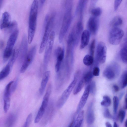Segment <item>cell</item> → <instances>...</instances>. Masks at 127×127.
I'll return each instance as SVG.
<instances>
[{"mask_svg": "<svg viewBox=\"0 0 127 127\" xmlns=\"http://www.w3.org/2000/svg\"><path fill=\"white\" fill-rule=\"evenodd\" d=\"M38 7V1L36 0H33L31 6L29 17L28 39L29 44L32 42L35 33Z\"/></svg>", "mask_w": 127, "mask_h": 127, "instance_id": "6da1fadb", "label": "cell"}, {"mask_svg": "<svg viewBox=\"0 0 127 127\" xmlns=\"http://www.w3.org/2000/svg\"><path fill=\"white\" fill-rule=\"evenodd\" d=\"M65 4V10L63 23L59 36V40L61 43L68 30L70 26L72 19V1H66Z\"/></svg>", "mask_w": 127, "mask_h": 127, "instance_id": "7a4b0ae2", "label": "cell"}, {"mask_svg": "<svg viewBox=\"0 0 127 127\" xmlns=\"http://www.w3.org/2000/svg\"><path fill=\"white\" fill-rule=\"evenodd\" d=\"M19 33V30L17 29H16L12 33L8 39L3 54V62L4 63L7 61L12 55L13 48Z\"/></svg>", "mask_w": 127, "mask_h": 127, "instance_id": "3957f363", "label": "cell"}, {"mask_svg": "<svg viewBox=\"0 0 127 127\" xmlns=\"http://www.w3.org/2000/svg\"><path fill=\"white\" fill-rule=\"evenodd\" d=\"M80 72L78 71L75 74L73 80L67 88L64 91L58 99L57 103V107H62L65 103L75 86L79 76Z\"/></svg>", "mask_w": 127, "mask_h": 127, "instance_id": "277c9868", "label": "cell"}, {"mask_svg": "<svg viewBox=\"0 0 127 127\" xmlns=\"http://www.w3.org/2000/svg\"><path fill=\"white\" fill-rule=\"evenodd\" d=\"M55 33L54 31H52L50 35L49 38L45 47L44 55L43 67V69H47L49 62L52 52L55 37Z\"/></svg>", "mask_w": 127, "mask_h": 127, "instance_id": "5b68a950", "label": "cell"}, {"mask_svg": "<svg viewBox=\"0 0 127 127\" xmlns=\"http://www.w3.org/2000/svg\"><path fill=\"white\" fill-rule=\"evenodd\" d=\"M54 16L53 15L50 18L46 27L43 30V36L39 50V54L43 53L48 41L53 24L54 19Z\"/></svg>", "mask_w": 127, "mask_h": 127, "instance_id": "8992f818", "label": "cell"}, {"mask_svg": "<svg viewBox=\"0 0 127 127\" xmlns=\"http://www.w3.org/2000/svg\"><path fill=\"white\" fill-rule=\"evenodd\" d=\"M124 33L121 29L118 27H113L109 34V41L113 45H116L120 43L124 36Z\"/></svg>", "mask_w": 127, "mask_h": 127, "instance_id": "52a82bcc", "label": "cell"}, {"mask_svg": "<svg viewBox=\"0 0 127 127\" xmlns=\"http://www.w3.org/2000/svg\"><path fill=\"white\" fill-rule=\"evenodd\" d=\"M107 48L105 43L100 41L97 45L95 53V64L97 65L99 63L103 64L106 60Z\"/></svg>", "mask_w": 127, "mask_h": 127, "instance_id": "ba28073f", "label": "cell"}, {"mask_svg": "<svg viewBox=\"0 0 127 127\" xmlns=\"http://www.w3.org/2000/svg\"><path fill=\"white\" fill-rule=\"evenodd\" d=\"M120 71L119 65L116 63H113L105 68L103 72V75L108 79L112 80L118 75Z\"/></svg>", "mask_w": 127, "mask_h": 127, "instance_id": "9c48e42d", "label": "cell"}, {"mask_svg": "<svg viewBox=\"0 0 127 127\" xmlns=\"http://www.w3.org/2000/svg\"><path fill=\"white\" fill-rule=\"evenodd\" d=\"M36 50V46L35 45L31 48L21 66L20 70L21 73L24 72L32 63L35 56Z\"/></svg>", "mask_w": 127, "mask_h": 127, "instance_id": "30bf717a", "label": "cell"}, {"mask_svg": "<svg viewBox=\"0 0 127 127\" xmlns=\"http://www.w3.org/2000/svg\"><path fill=\"white\" fill-rule=\"evenodd\" d=\"M28 39L26 35L24 34L22 38L18 55L19 60L20 63H23L28 54Z\"/></svg>", "mask_w": 127, "mask_h": 127, "instance_id": "8fae6325", "label": "cell"}, {"mask_svg": "<svg viewBox=\"0 0 127 127\" xmlns=\"http://www.w3.org/2000/svg\"><path fill=\"white\" fill-rule=\"evenodd\" d=\"M13 81L9 82L5 88L3 96L4 101L3 110L4 112L6 113L8 110L10 105V97L12 94L11 88Z\"/></svg>", "mask_w": 127, "mask_h": 127, "instance_id": "7c38bea8", "label": "cell"}, {"mask_svg": "<svg viewBox=\"0 0 127 127\" xmlns=\"http://www.w3.org/2000/svg\"><path fill=\"white\" fill-rule=\"evenodd\" d=\"M55 56L57 59V61L55 68L56 72H59L61 69L62 63L64 60V48L58 47L54 52Z\"/></svg>", "mask_w": 127, "mask_h": 127, "instance_id": "4fadbf2b", "label": "cell"}, {"mask_svg": "<svg viewBox=\"0 0 127 127\" xmlns=\"http://www.w3.org/2000/svg\"><path fill=\"white\" fill-rule=\"evenodd\" d=\"M99 25L98 17L92 16L89 19L87 23L88 30L90 33L95 34L97 32Z\"/></svg>", "mask_w": 127, "mask_h": 127, "instance_id": "5bb4252c", "label": "cell"}, {"mask_svg": "<svg viewBox=\"0 0 127 127\" xmlns=\"http://www.w3.org/2000/svg\"><path fill=\"white\" fill-rule=\"evenodd\" d=\"M90 93V87L88 85L86 88L78 104L76 110L77 113H79L84 106Z\"/></svg>", "mask_w": 127, "mask_h": 127, "instance_id": "9a60e30c", "label": "cell"}, {"mask_svg": "<svg viewBox=\"0 0 127 127\" xmlns=\"http://www.w3.org/2000/svg\"><path fill=\"white\" fill-rule=\"evenodd\" d=\"M11 22L9 13L7 11L4 12L2 14L0 21V29H7L10 26Z\"/></svg>", "mask_w": 127, "mask_h": 127, "instance_id": "2e32d148", "label": "cell"}, {"mask_svg": "<svg viewBox=\"0 0 127 127\" xmlns=\"http://www.w3.org/2000/svg\"><path fill=\"white\" fill-rule=\"evenodd\" d=\"M93 107V102H92L89 105L87 110L86 120L87 123L89 125L92 124L95 120Z\"/></svg>", "mask_w": 127, "mask_h": 127, "instance_id": "e0dca14e", "label": "cell"}, {"mask_svg": "<svg viewBox=\"0 0 127 127\" xmlns=\"http://www.w3.org/2000/svg\"><path fill=\"white\" fill-rule=\"evenodd\" d=\"M50 72L47 71L44 72L41 81L40 87L39 89V93L42 95L45 91L50 76Z\"/></svg>", "mask_w": 127, "mask_h": 127, "instance_id": "ac0fdd59", "label": "cell"}, {"mask_svg": "<svg viewBox=\"0 0 127 127\" xmlns=\"http://www.w3.org/2000/svg\"><path fill=\"white\" fill-rule=\"evenodd\" d=\"M90 32L88 30L83 31L81 37L80 49H83L88 45L90 40Z\"/></svg>", "mask_w": 127, "mask_h": 127, "instance_id": "d6986e66", "label": "cell"}, {"mask_svg": "<svg viewBox=\"0 0 127 127\" xmlns=\"http://www.w3.org/2000/svg\"><path fill=\"white\" fill-rule=\"evenodd\" d=\"M83 26L82 20H80L77 24L75 30L76 45L78 44L81 35L83 31Z\"/></svg>", "mask_w": 127, "mask_h": 127, "instance_id": "ffe728a7", "label": "cell"}, {"mask_svg": "<svg viewBox=\"0 0 127 127\" xmlns=\"http://www.w3.org/2000/svg\"><path fill=\"white\" fill-rule=\"evenodd\" d=\"M13 65L8 62L6 66L3 68L0 73V80H3L9 74Z\"/></svg>", "mask_w": 127, "mask_h": 127, "instance_id": "44dd1931", "label": "cell"}, {"mask_svg": "<svg viewBox=\"0 0 127 127\" xmlns=\"http://www.w3.org/2000/svg\"><path fill=\"white\" fill-rule=\"evenodd\" d=\"M87 0H80L78 2L76 10V14L80 15V20H82V15L87 3Z\"/></svg>", "mask_w": 127, "mask_h": 127, "instance_id": "7402d4cb", "label": "cell"}, {"mask_svg": "<svg viewBox=\"0 0 127 127\" xmlns=\"http://www.w3.org/2000/svg\"><path fill=\"white\" fill-rule=\"evenodd\" d=\"M124 42L123 46L120 50V54L123 62L127 64V39Z\"/></svg>", "mask_w": 127, "mask_h": 127, "instance_id": "603a6c76", "label": "cell"}, {"mask_svg": "<svg viewBox=\"0 0 127 127\" xmlns=\"http://www.w3.org/2000/svg\"><path fill=\"white\" fill-rule=\"evenodd\" d=\"M84 112L83 110L81 111L74 120L73 127H81L84 118Z\"/></svg>", "mask_w": 127, "mask_h": 127, "instance_id": "cb8c5ba5", "label": "cell"}, {"mask_svg": "<svg viewBox=\"0 0 127 127\" xmlns=\"http://www.w3.org/2000/svg\"><path fill=\"white\" fill-rule=\"evenodd\" d=\"M122 18L119 16H116L114 17L110 23V25L113 27H117L123 23Z\"/></svg>", "mask_w": 127, "mask_h": 127, "instance_id": "d4e9b609", "label": "cell"}, {"mask_svg": "<svg viewBox=\"0 0 127 127\" xmlns=\"http://www.w3.org/2000/svg\"><path fill=\"white\" fill-rule=\"evenodd\" d=\"M121 89H124L127 86V71H124L122 74L120 81Z\"/></svg>", "mask_w": 127, "mask_h": 127, "instance_id": "484cf974", "label": "cell"}, {"mask_svg": "<svg viewBox=\"0 0 127 127\" xmlns=\"http://www.w3.org/2000/svg\"><path fill=\"white\" fill-rule=\"evenodd\" d=\"M16 120V116L13 114H10L7 117L5 123V127H12Z\"/></svg>", "mask_w": 127, "mask_h": 127, "instance_id": "4316f807", "label": "cell"}, {"mask_svg": "<svg viewBox=\"0 0 127 127\" xmlns=\"http://www.w3.org/2000/svg\"><path fill=\"white\" fill-rule=\"evenodd\" d=\"M85 84L84 78L82 77L74 89L73 91V94L76 95L79 93L83 88Z\"/></svg>", "mask_w": 127, "mask_h": 127, "instance_id": "83f0119b", "label": "cell"}, {"mask_svg": "<svg viewBox=\"0 0 127 127\" xmlns=\"http://www.w3.org/2000/svg\"><path fill=\"white\" fill-rule=\"evenodd\" d=\"M83 62L85 65L87 66H91L92 64L94 62L93 57L90 55H86L84 57Z\"/></svg>", "mask_w": 127, "mask_h": 127, "instance_id": "f1b7e54d", "label": "cell"}, {"mask_svg": "<svg viewBox=\"0 0 127 127\" xmlns=\"http://www.w3.org/2000/svg\"><path fill=\"white\" fill-rule=\"evenodd\" d=\"M111 103V100L110 97L107 95H105L103 97V99L100 104L104 107H108L110 105Z\"/></svg>", "mask_w": 127, "mask_h": 127, "instance_id": "f546056e", "label": "cell"}, {"mask_svg": "<svg viewBox=\"0 0 127 127\" xmlns=\"http://www.w3.org/2000/svg\"><path fill=\"white\" fill-rule=\"evenodd\" d=\"M94 75L92 72L89 71L87 72L83 76L84 79L85 84H88L92 80Z\"/></svg>", "mask_w": 127, "mask_h": 127, "instance_id": "4dcf8cb0", "label": "cell"}, {"mask_svg": "<svg viewBox=\"0 0 127 127\" xmlns=\"http://www.w3.org/2000/svg\"><path fill=\"white\" fill-rule=\"evenodd\" d=\"M91 12L92 16L98 17L102 14V10L100 7H95L91 10Z\"/></svg>", "mask_w": 127, "mask_h": 127, "instance_id": "1f68e13d", "label": "cell"}, {"mask_svg": "<svg viewBox=\"0 0 127 127\" xmlns=\"http://www.w3.org/2000/svg\"><path fill=\"white\" fill-rule=\"evenodd\" d=\"M113 100V111L114 114H116L119 104V99L117 97L115 96L114 97Z\"/></svg>", "mask_w": 127, "mask_h": 127, "instance_id": "d6a6232c", "label": "cell"}, {"mask_svg": "<svg viewBox=\"0 0 127 127\" xmlns=\"http://www.w3.org/2000/svg\"><path fill=\"white\" fill-rule=\"evenodd\" d=\"M126 114V112L124 110L121 109L119 111L118 118L121 123H122L125 117Z\"/></svg>", "mask_w": 127, "mask_h": 127, "instance_id": "836d02e7", "label": "cell"}, {"mask_svg": "<svg viewBox=\"0 0 127 127\" xmlns=\"http://www.w3.org/2000/svg\"><path fill=\"white\" fill-rule=\"evenodd\" d=\"M17 26V23L15 21L11 22L10 25L6 29L9 32H13L16 29Z\"/></svg>", "mask_w": 127, "mask_h": 127, "instance_id": "e575fe53", "label": "cell"}, {"mask_svg": "<svg viewBox=\"0 0 127 127\" xmlns=\"http://www.w3.org/2000/svg\"><path fill=\"white\" fill-rule=\"evenodd\" d=\"M95 46V39L93 40L90 44L89 48L90 55L93 57L94 54Z\"/></svg>", "mask_w": 127, "mask_h": 127, "instance_id": "d590c367", "label": "cell"}, {"mask_svg": "<svg viewBox=\"0 0 127 127\" xmlns=\"http://www.w3.org/2000/svg\"><path fill=\"white\" fill-rule=\"evenodd\" d=\"M90 93L93 95H95L96 91V85L95 82L93 81L89 84Z\"/></svg>", "mask_w": 127, "mask_h": 127, "instance_id": "8d00e7d4", "label": "cell"}, {"mask_svg": "<svg viewBox=\"0 0 127 127\" xmlns=\"http://www.w3.org/2000/svg\"><path fill=\"white\" fill-rule=\"evenodd\" d=\"M32 117V114H30L27 117L23 127H29Z\"/></svg>", "mask_w": 127, "mask_h": 127, "instance_id": "74e56055", "label": "cell"}, {"mask_svg": "<svg viewBox=\"0 0 127 127\" xmlns=\"http://www.w3.org/2000/svg\"><path fill=\"white\" fill-rule=\"evenodd\" d=\"M103 114L104 117L106 118L110 119L112 118V116L109 110L107 108H106L104 109Z\"/></svg>", "mask_w": 127, "mask_h": 127, "instance_id": "f35d334b", "label": "cell"}, {"mask_svg": "<svg viewBox=\"0 0 127 127\" xmlns=\"http://www.w3.org/2000/svg\"><path fill=\"white\" fill-rule=\"evenodd\" d=\"M18 79H16L12 84L11 88V91L12 93L14 92L18 84Z\"/></svg>", "mask_w": 127, "mask_h": 127, "instance_id": "ab89813d", "label": "cell"}, {"mask_svg": "<svg viewBox=\"0 0 127 127\" xmlns=\"http://www.w3.org/2000/svg\"><path fill=\"white\" fill-rule=\"evenodd\" d=\"M92 72L94 76H98L99 74L100 69L98 66H95L93 68Z\"/></svg>", "mask_w": 127, "mask_h": 127, "instance_id": "60d3db41", "label": "cell"}, {"mask_svg": "<svg viewBox=\"0 0 127 127\" xmlns=\"http://www.w3.org/2000/svg\"><path fill=\"white\" fill-rule=\"evenodd\" d=\"M122 0H115L114 2V9L115 11H116L122 2Z\"/></svg>", "mask_w": 127, "mask_h": 127, "instance_id": "b9f144b4", "label": "cell"}, {"mask_svg": "<svg viewBox=\"0 0 127 127\" xmlns=\"http://www.w3.org/2000/svg\"><path fill=\"white\" fill-rule=\"evenodd\" d=\"M113 88L114 91L115 92H118L119 90V87L116 84L113 85Z\"/></svg>", "mask_w": 127, "mask_h": 127, "instance_id": "7bdbcfd3", "label": "cell"}, {"mask_svg": "<svg viewBox=\"0 0 127 127\" xmlns=\"http://www.w3.org/2000/svg\"><path fill=\"white\" fill-rule=\"evenodd\" d=\"M45 0H40V7L41 8L43 6L45 2Z\"/></svg>", "mask_w": 127, "mask_h": 127, "instance_id": "ee69618b", "label": "cell"}, {"mask_svg": "<svg viewBox=\"0 0 127 127\" xmlns=\"http://www.w3.org/2000/svg\"><path fill=\"white\" fill-rule=\"evenodd\" d=\"M105 125L106 127H112L111 124L108 122H107L105 123Z\"/></svg>", "mask_w": 127, "mask_h": 127, "instance_id": "f6af8a7d", "label": "cell"}, {"mask_svg": "<svg viewBox=\"0 0 127 127\" xmlns=\"http://www.w3.org/2000/svg\"><path fill=\"white\" fill-rule=\"evenodd\" d=\"M4 43L3 41L2 40L0 41V49H2L4 46Z\"/></svg>", "mask_w": 127, "mask_h": 127, "instance_id": "bcb514c9", "label": "cell"}, {"mask_svg": "<svg viewBox=\"0 0 127 127\" xmlns=\"http://www.w3.org/2000/svg\"><path fill=\"white\" fill-rule=\"evenodd\" d=\"M125 102L124 108L126 109H127V97H126L125 98Z\"/></svg>", "mask_w": 127, "mask_h": 127, "instance_id": "7dc6e473", "label": "cell"}, {"mask_svg": "<svg viewBox=\"0 0 127 127\" xmlns=\"http://www.w3.org/2000/svg\"><path fill=\"white\" fill-rule=\"evenodd\" d=\"M74 120H73L70 123L68 127H73Z\"/></svg>", "mask_w": 127, "mask_h": 127, "instance_id": "c3c4849f", "label": "cell"}, {"mask_svg": "<svg viewBox=\"0 0 127 127\" xmlns=\"http://www.w3.org/2000/svg\"><path fill=\"white\" fill-rule=\"evenodd\" d=\"M113 127H118L117 124L115 122H114V123Z\"/></svg>", "mask_w": 127, "mask_h": 127, "instance_id": "681fc988", "label": "cell"}, {"mask_svg": "<svg viewBox=\"0 0 127 127\" xmlns=\"http://www.w3.org/2000/svg\"><path fill=\"white\" fill-rule=\"evenodd\" d=\"M3 0H0V7L1 8L3 3Z\"/></svg>", "mask_w": 127, "mask_h": 127, "instance_id": "f907efd6", "label": "cell"}, {"mask_svg": "<svg viewBox=\"0 0 127 127\" xmlns=\"http://www.w3.org/2000/svg\"><path fill=\"white\" fill-rule=\"evenodd\" d=\"M125 127H127V119L125 122Z\"/></svg>", "mask_w": 127, "mask_h": 127, "instance_id": "816d5d0a", "label": "cell"}, {"mask_svg": "<svg viewBox=\"0 0 127 127\" xmlns=\"http://www.w3.org/2000/svg\"><path fill=\"white\" fill-rule=\"evenodd\" d=\"M126 97H127V94H126Z\"/></svg>", "mask_w": 127, "mask_h": 127, "instance_id": "f5cc1de1", "label": "cell"}]
</instances>
